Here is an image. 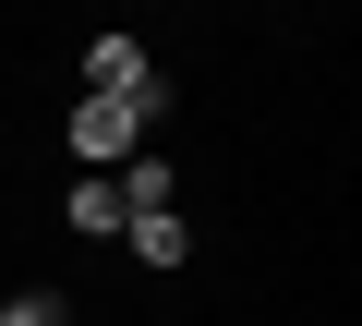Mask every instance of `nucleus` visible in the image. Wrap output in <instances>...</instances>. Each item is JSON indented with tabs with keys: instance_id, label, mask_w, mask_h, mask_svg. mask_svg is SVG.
<instances>
[{
	"instance_id": "nucleus-4",
	"label": "nucleus",
	"mask_w": 362,
	"mask_h": 326,
	"mask_svg": "<svg viewBox=\"0 0 362 326\" xmlns=\"http://www.w3.org/2000/svg\"><path fill=\"white\" fill-rule=\"evenodd\" d=\"M121 242H133V254H145V266H181V254H194V230H181V206H169V218H133V230H121Z\"/></svg>"
},
{
	"instance_id": "nucleus-5",
	"label": "nucleus",
	"mask_w": 362,
	"mask_h": 326,
	"mask_svg": "<svg viewBox=\"0 0 362 326\" xmlns=\"http://www.w3.org/2000/svg\"><path fill=\"white\" fill-rule=\"evenodd\" d=\"M0 326H73V314H61L49 290H13V302H0Z\"/></svg>"
},
{
	"instance_id": "nucleus-2",
	"label": "nucleus",
	"mask_w": 362,
	"mask_h": 326,
	"mask_svg": "<svg viewBox=\"0 0 362 326\" xmlns=\"http://www.w3.org/2000/svg\"><path fill=\"white\" fill-rule=\"evenodd\" d=\"M85 97H145V109H169L157 61H145L133 37H85Z\"/></svg>"
},
{
	"instance_id": "nucleus-3",
	"label": "nucleus",
	"mask_w": 362,
	"mask_h": 326,
	"mask_svg": "<svg viewBox=\"0 0 362 326\" xmlns=\"http://www.w3.org/2000/svg\"><path fill=\"white\" fill-rule=\"evenodd\" d=\"M61 218H73V230H85V242H121V194H109V170H85V182H73V206H61Z\"/></svg>"
},
{
	"instance_id": "nucleus-1",
	"label": "nucleus",
	"mask_w": 362,
	"mask_h": 326,
	"mask_svg": "<svg viewBox=\"0 0 362 326\" xmlns=\"http://www.w3.org/2000/svg\"><path fill=\"white\" fill-rule=\"evenodd\" d=\"M145 97H73V157L85 170H121V157H145Z\"/></svg>"
}]
</instances>
